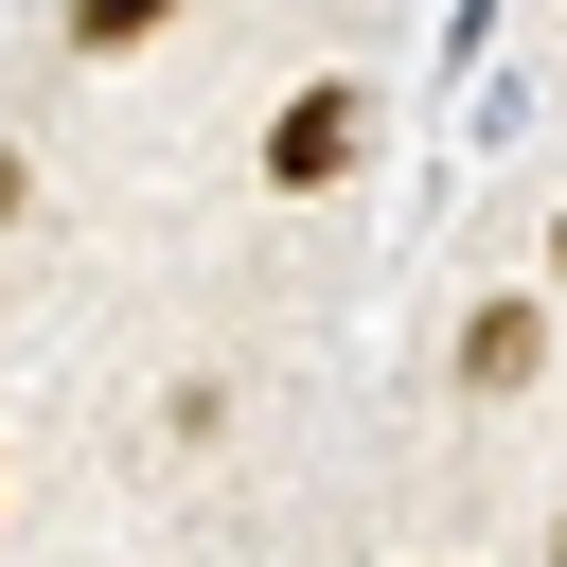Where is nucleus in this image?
<instances>
[{"instance_id": "f257e3e1", "label": "nucleus", "mask_w": 567, "mask_h": 567, "mask_svg": "<svg viewBox=\"0 0 567 567\" xmlns=\"http://www.w3.org/2000/svg\"><path fill=\"white\" fill-rule=\"evenodd\" d=\"M354 142H372V89H337V71H319V89L266 124V177H284V195H337V177H354Z\"/></svg>"}, {"instance_id": "f03ea898", "label": "nucleus", "mask_w": 567, "mask_h": 567, "mask_svg": "<svg viewBox=\"0 0 567 567\" xmlns=\"http://www.w3.org/2000/svg\"><path fill=\"white\" fill-rule=\"evenodd\" d=\"M532 354H549L532 301H478V319H461V390H532Z\"/></svg>"}, {"instance_id": "7ed1b4c3", "label": "nucleus", "mask_w": 567, "mask_h": 567, "mask_svg": "<svg viewBox=\"0 0 567 567\" xmlns=\"http://www.w3.org/2000/svg\"><path fill=\"white\" fill-rule=\"evenodd\" d=\"M159 18H177V0H71V53H142Z\"/></svg>"}, {"instance_id": "20e7f679", "label": "nucleus", "mask_w": 567, "mask_h": 567, "mask_svg": "<svg viewBox=\"0 0 567 567\" xmlns=\"http://www.w3.org/2000/svg\"><path fill=\"white\" fill-rule=\"evenodd\" d=\"M549 266H567V213H549Z\"/></svg>"}]
</instances>
